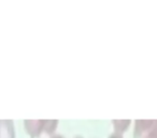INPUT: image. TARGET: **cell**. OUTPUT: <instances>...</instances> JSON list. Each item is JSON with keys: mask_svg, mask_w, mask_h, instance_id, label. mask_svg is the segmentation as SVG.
Wrapping results in <instances>:
<instances>
[{"mask_svg": "<svg viewBox=\"0 0 157 138\" xmlns=\"http://www.w3.org/2000/svg\"><path fill=\"white\" fill-rule=\"evenodd\" d=\"M133 138H157V120H136Z\"/></svg>", "mask_w": 157, "mask_h": 138, "instance_id": "6da1fadb", "label": "cell"}, {"mask_svg": "<svg viewBox=\"0 0 157 138\" xmlns=\"http://www.w3.org/2000/svg\"><path fill=\"white\" fill-rule=\"evenodd\" d=\"M46 120H26L24 122V126L27 134L31 138L40 137L42 133H44Z\"/></svg>", "mask_w": 157, "mask_h": 138, "instance_id": "7a4b0ae2", "label": "cell"}, {"mask_svg": "<svg viewBox=\"0 0 157 138\" xmlns=\"http://www.w3.org/2000/svg\"><path fill=\"white\" fill-rule=\"evenodd\" d=\"M0 138H15L13 121L0 120Z\"/></svg>", "mask_w": 157, "mask_h": 138, "instance_id": "3957f363", "label": "cell"}, {"mask_svg": "<svg viewBox=\"0 0 157 138\" xmlns=\"http://www.w3.org/2000/svg\"><path fill=\"white\" fill-rule=\"evenodd\" d=\"M112 123H113L114 133L120 135H123V133H125L131 124L130 120H113Z\"/></svg>", "mask_w": 157, "mask_h": 138, "instance_id": "277c9868", "label": "cell"}, {"mask_svg": "<svg viewBox=\"0 0 157 138\" xmlns=\"http://www.w3.org/2000/svg\"><path fill=\"white\" fill-rule=\"evenodd\" d=\"M58 125V121L57 120H46L45 121V126H44V133L48 134V135H54L55 131Z\"/></svg>", "mask_w": 157, "mask_h": 138, "instance_id": "5b68a950", "label": "cell"}, {"mask_svg": "<svg viewBox=\"0 0 157 138\" xmlns=\"http://www.w3.org/2000/svg\"><path fill=\"white\" fill-rule=\"evenodd\" d=\"M109 138H123V136H122V135H120V134L113 133L112 135H110V136H109Z\"/></svg>", "mask_w": 157, "mask_h": 138, "instance_id": "8992f818", "label": "cell"}, {"mask_svg": "<svg viewBox=\"0 0 157 138\" xmlns=\"http://www.w3.org/2000/svg\"><path fill=\"white\" fill-rule=\"evenodd\" d=\"M51 138H63L61 135H56V134H54V135L51 136Z\"/></svg>", "mask_w": 157, "mask_h": 138, "instance_id": "52a82bcc", "label": "cell"}, {"mask_svg": "<svg viewBox=\"0 0 157 138\" xmlns=\"http://www.w3.org/2000/svg\"><path fill=\"white\" fill-rule=\"evenodd\" d=\"M74 138H83V137H81V136H76V137H74Z\"/></svg>", "mask_w": 157, "mask_h": 138, "instance_id": "ba28073f", "label": "cell"}]
</instances>
